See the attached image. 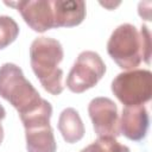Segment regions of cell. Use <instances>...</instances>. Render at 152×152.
Returning a JSON list of instances; mask_svg holds the SVG:
<instances>
[{
	"instance_id": "cell-1",
	"label": "cell",
	"mask_w": 152,
	"mask_h": 152,
	"mask_svg": "<svg viewBox=\"0 0 152 152\" xmlns=\"http://www.w3.org/2000/svg\"><path fill=\"white\" fill-rule=\"evenodd\" d=\"M107 52L112 59L125 70H133L144 61L150 63L151 39L146 25L138 31L132 24L119 25L110 34L107 43Z\"/></svg>"
},
{
	"instance_id": "cell-2",
	"label": "cell",
	"mask_w": 152,
	"mask_h": 152,
	"mask_svg": "<svg viewBox=\"0 0 152 152\" xmlns=\"http://www.w3.org/2000/svg\"><path fill=\"white\" fill-rule=\"evenodd\" d=\"M63 56L62 44L50 37H38L30 46L31 68L43 88L52 95L64 90L63 70L58 68Z\"/></svg>"
},
{
	"instance_id": "cell-3",
	"label": "cell",
	"mask_w": 152,
	"mask_h": 152,
	"mask_svg": "<svg viewBox=\"0 0 152 152\" xmlns=\"http://www.w3.org/2000/svg\"><path fill=\"white\" fill-rule=\"evenodd\" d=\"M0 96L18 110L19 116L32 112L44 100L14 63H5L0 66Z\"/></svg>"
},
{
	"instance_id": "cell-4",
	"label": "cell",
	"mask_w": 152,
	"mask_h": 152,
	"mask_svg": "<svg viewBox=\"0 0 152 152\" xmlns=\"http://www.w3.org/2000/svg\"><path fill=\"white\" fill-rule=\"evenodd\" d=\"M112 91L125 107L144 104L152 96V74L146 69L120 72L112 82Z\"/></svg>"
},
{
	"instance_id": "cell-5",
	"label": "cell",
	"mask_w": 152,
	"mask_h": 152,
	"mask_svg": "<svg viewBox=\"0 0 152 152\" xmlns=\"http://www.w3.org/2000/svg\"><path fill=\"white\" fill-rule=\"evenodd\" d=\"M106 64L95 51H83L78 55L71 70L68 74L65 86L75 94H81L94 86L103 77Z\"/></svg>"
},
{
	"instance_id": "cell-6",
	"label": "cell",
	"mask_w": 152,
	"mask_h": 152,
	"mask_svg": "<svg viewBox=\"0 0 152 152\" xmlns=\"http://www.w3.org/2000/svg\"><path fill=\"white\" fill-rule=\"evenodd\" d=\"M88 113L97 137L118 138L120 135L118 107L108 97H95L88 106Z\"/></svg>"
},
{
	"instance_id": "cell-7",
	"label": "cell",
	"mask_w": 152,
	"mask_h": 152,
	"mask_svg": "<svg viewBox=\"0 0 152 152\" xmlns=\"http://www.w3.org/2000/svg\"><path fill=\"white\" fill-rule=\"evenodd\" d=\"M5 5L17 8L25 23L36 32L43 33L50 28H55L52 0L5 1Z\"/></svg>"
},
{
	"instance_id": "cell-8",
	"label": "cell",
	"mask_w": 152,
	"mask_h": 152,
	"mask_svg": "<svg viewBox=\"0 0 152 152\" xmlns=\"http://www.w3.org/2000/svg\"><path fill=\"white\" fill-rule=\"evenodd\" d=\"M148 125V112L144 104L126 106L122 109L119 128L120 134H124L127 139L133 141L142 140L147 134Z\"/></svg>"
},
{
	"instance_id": "cell-9",
	"label": "cell",
	"mask_w": 152,
	"mask_h": 152,
	"mask_svg": "<svg viewBox=\"0 0 152 152\" xmlns=\"http://www.w3.org/2000/svg\"><path fill=\"white\" fill-rule=\"evenodd\" d=\"M53 23L56 27H72L86 18V2L82 0H52Z\"/></svg>"
},
{
	"instance_id": "cell-10",
	"label": "cell",
	"mask_w": 152,
	"mask_h": 152,
	"mask_svg": "<svg viewBox=\"0 0 152 152\" xmlns=\"http://www.w3.org/2000/svg\"><path fill=\"white\" fill-rule=\"evenodd\" d=\"M27 152H56L57 144L50 122L25 127Z\"/></svg>"
},
{
	"instance_id": "cell-11",
	"label": "cell",
	"mask_w": 152,
	"mask_h": 152,
	"mask_svg": "<svg viewBox=\"0 0 152 152\" xmlns=\"http://www.w3.org/2000/svg\"><path fill=\"white\" fill-rule=\"evenodd\" d=\"M58 129L63 139L69 144L80 141L86 132L78 112L70 107L65 108L61 113L58 119Z\"/></svg>"
},
{
	"instance_id": "cell-12",
	"label": "cell",
	"mask_w": 152,
	"mask_h": 152,
	"mask_svg": "<svg viewBox=\"0 0 152 152\" xmlns=\"http://www.w3.org/2000/svg\"><path fill=\"white\" fill-rule=\"evenodd\" d=\"M81 152H131L126 145L120 144L116 138L99 137L94 142L84 147Z\"/></svg>"
},
{
	"instance_id": "cell-13",
	"label": "cell",
	"mask_w": 152,
	"mask_h": 152,
	"mask_svg": "<svg viewBox=\"0 0 152 152\" xmlns=\"http://www.w3.org/2000/svg\"><path fill=\"white\" fill-rule=\"evenodd\" d=\"M19 34V26L8 15H0V50L13 43Z\"/></svg>"
},
{
	"instance_id": "cell-14",
	"label": "cell",
	"mask_w": 152,
	"mask_h": 152,
	"mask_svg": "<svg viewBox=\"0 0 152 152\" xmlns=\"http://www.w3.org/2000/svg\"><path fill=\"white\" fill-rule=\"evenodd\" d=\"M5 116H6V110H5V108L0 104V121H1L2 119H5Z\"/></svg>"
},
{
	"instance_id": "cell-15",
	"label": "cell",
	"mask_w": 152,
	"mask_h": 152,
	"mask_svg": "<svg viewBox=\"0 0 152 152\" xmlns=\"http://www.w3.org/2000/svg\"><path fill=\"white\" fill-rule=\"evenodd\" d=\"M2 139H4V128H2V126L0 124V145L2 142Z\"/></svg>"
}]
</instances>
